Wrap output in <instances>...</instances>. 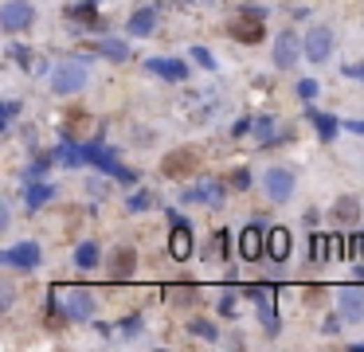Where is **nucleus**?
<instances>
[{
	"label": "nucleus",
	"instance_id": "obj_1",
	"mask_svg": "<svg viewBox=\"0 0 364 352\" xmlns=\"http://www.w3.org/2000/svg\"><path fill=\"white\" fill-rule=\"evenodd\" d=\"M82 149H87V165H94V173L114 176L118 184H138V173L122 165L118 153H114V145H102V141H87Z\"/></svg>",
	"mask_w": 364,
	"mask_h": 352
},
{
	"label": "nucleus",
	"instance_id": "obj_2",
	"mask_svg": "<svg viewBox=\"0 0 364 352\" xmlns=\"http://www.w3.org/2000/svg\"><path fill=\"white\" fill-rule=\"evenodd\" d=\"M247 298L255 302L259 321H263L266 337H278V332H282V321H278V309H275L278 290H275V286H263V282H251V286H247Z\"/></svg>",
	"mask_w": 364,
	"mask_h": 352
},
{
	"label": "nucleus",
	"instance_id": "obj_3",
	"mask_svg": "<svg viewBox=\"0 0 364 352\" xmlns=\"http://www.w3.org/2000/svg\"><path fill=\"white\" fill-rule=\"evenodd\" d=\"M87 82H90V71L82 59H63L59 67L51 71V90L55 94H79Z\"/></svg>",
	"mask_w": 364,
	"mask_h": 352
},
{
	"label": "nucleus",
	"instance_id": "obj_4",
	"mask_svg": "<svg viewBox=\"0 0 364 352\" xmlns=\"http://www.w3.org/2000/svg\"><path fill=\"white\" fill-rule=\"evenodd\" d=\"M0 263L8 266V270H36V266L43 263V251H40V243L24 239V243L4 247V251H0Z\"/></svg>",
	"mask_w": 364,
	"mask_h": 352
},
{
	"label": "nucleus",
	"instance_id": "obj_5",
	"mask_svg": "<svg viewBox=\"0 0 364 352\" xmlns=\"http://www.w3.org/2000/svg\"><path fill=\"white\" fill-rule=\"evenodd\" d=\"M55 298L63 302V309H67L71 321H90L94 317V293L87 290V286H71V290H55Z\"/></svg>",
	"mask_w": 364,
	"mask_h": 352
},
{
	"label": "nucleus",
	"instance_id": "obj_6",
	"mask_svg": "<svg viewBox=\"0 0 364 352\" xmlns=\"http://www.w3.org/2000/svg\"><path fill=\"white\" fill-rule=\"evenodd\" d=\"M36 24V8H31L28 0H8L4 8H0V28L8 31V36H20Z\"/></svg>",
	"mask_w": 364,
	"mask_h": 352
},
{
	"label": "nucleus",
	"instance_id": "obj_7",
	"mask_svg": "<svg viewBox=\"0 0 364 352\" xmlns=\"http://www.w3.org/2000/svg\"><path fill=\"white\" fill-rule=\"evenodd\" d=\"M200 168V156L192 153V149H173V153H165V161H161V176H168V180H184V176H192Z\"/></svg>",
	"mask_w": 364,
	"mask_h": 352
},
{
	"label": "nucleus",
	"instance_id": "obj_8",
	"mask_svg": "<svg viewBox=\"0 0 364 352\" xmlns=\"http://www.w3.org/2000/svg\"><path fill=\"white\" fill-rule=\"evenodd\" d=\"M106 274H110V282H129L138 274V251L133 247H114L110 263H106Z\"/></svg>",
	"mask_w": 364,
	"mask_h": 352
},
{
	"label": "nucleus",
	"instance_id": "obj_9",
	"mask_svg": "<svg viewBox=\"0 0 364 352\" xmlns=\"http://www.w3.org/2000/svg\"><path fill=\"white\" fill-rule=\"evenodd\" d=\"M337 313H341L349 325L364 321V290L361 286H341V290H337Z\"/></svg>",
	"mask_w": 364,
	"mask_h": 352
},
{
	"label": "nucleus",
	"instance_id": "obj_10",
	"mask_svg": "<svg viewBox=\"0 0 364 352\" xmlns=\"http://www.w3.org/2000/svg\"><path fill=\"white\" fill-rule=\"evenodd\" d=\"M168 219H173V235H168V254H173V258H177V263H184L188 254H192V223H188V219H180L177 212L168 215Z\"/></svg>",
	"mask_w": 364,
	"mask_h": 352
},
{
	"label": "nucleus",
	"instance_id": "obj_11",
	"mask_svg": "<svg viewBox=\"0 0 364 352\" xmlns=\"http://www.w3.org/2000/svg\"><path fill=\"white\" fill-rule=\"evenodd\" d=\"M333 28H310V36H305V59L310 63H329V55H333Z\"/></svg>",
	"mask_w": 364,
	"mask_h": 352
},
{
	"label": "nucleus",
	"instance_id": "obj_12",
	"mask_svg": "<svg viewBox=\"0 0 364 352\" xmlns=\"http://www.w3.org/2000/svg\"><path fill=\"white\" fill-rule=\"evenodd\" d=\"M302 55H305V39H298L294 31H282V36L275 39V67L290 71Z\"/></svg>",
	"mask_w": 364,
	"mask_h": 352
},
{
	"label": "nucleus",
	"instance_id": "obj_13",
	"mask_svg": "<svg viewBox=\"0 0 364 352\" xmlns=\"http://www.w3.org/2000/svg\"><path fill=\"white\" fill-rule=\"evenodd\" d=\"M263 188L275 204H286V200L294 196V173H290V168H270V173L263 176Z\"/></svg>",
	"mask_w": 364,
	"mask_h": 352
},
{
	"label": "nucleus",
	"instance_id": "obj_14",
	"mask_svg": "<svg viewBox=\"0 0 364 352\" xmlns=\"http://www.w3.org/2000/svg\"><path fill=\"white\" fill-rule=\"evenodd\" d=\"M227 31H231V39H239V43H259V39H263V16L243 12V16H235L227 24Z\"/></svg>",
	"mask_w": 364,
	"mask_h": 352
},
{
	"label": "nucleus",
	"instance_id": "obj_15",
	"mask_svg": "<svg viewBox=\"0 0 364 352\" xmlns=\"http://www.w3.org/2000/svg\"><path fill=\"white\" fill-rule=\"evenodd\" d=\"M219 200H224V184H219V180H200L196 188H184V192H180V204H212L216 207Z\"/></svg>",
	"mask_w": 364,
	"mask_h": 352
},
{
	"label": "nucleus",
	"instance_id": "obj_16",
	"mask_svg": "<svg viewBox=\"0 0 364 352\" xmlns=\"http://www.w3.org/2000/svg\"><path fill=\"white\" fill-rule=\"evenodd\" d=\"M145 71L149 75H157V78H165V82H184L188 78V63H180V59H149L145 63Z\"/></svg>",
	"mask_w": 364,
	"mask_h": 352
},
{
	"label": "nucleus",
	"instance_id": "obj_17",
	"mask_svg": "<svg viewBox=\"0 0 364 352\" xmlns=\"http://www.w3.org/2000/svg\"><path fill=\"white\" fill-rule=\"evenodd\" d=\"M263 251H266V231H263V223L243 227V235H239V254H243L247 263H255Z\"/></svg>",
	"mask_w": 364,
	"mask_h": 352
},
{
	"label": "nucleus",
	"instance_id": "obj_18",
	"mask_svg": "<svg viewBox=\"0 0 364 352\" xmlns=\"http://www.w3.org/2000/svg\"><path fill=\"white\" fill-rule=\"evenodd\" d=\"M305 117L317 126V137H321V145H333V137L341 133V122H337L333 114H325V110H317V106H310L305 110Z\"/></svg>",
	"mask_w": 364,
	"mask_h": 352
},
{
	"label": "nucleus",
	"instance_id": "obj_19",
	"mask_svg": "<svg viewBox=\"0 0 364 352\" xmlns=\"http://www.w3.org/2000/svg\"><path fill=\"white\" fill-rule=\"evenodd\" d=\"M290 247H294V239H290L286 227H270V231H266V254H270L275 263H286V258H290Z\"/></svg>",
	"mask_w": 364,
	"mask_h": 352
},
{
	"label": "nucleus",
	"instance_id": "obj_20",
	"mask_svg": "<svg viewBox=\"0 0 364 352\" xmlns=\"http://www.w3.org/2000/svg\"><path fill=\"white\" fill-rule=\"evenodd\" d=\"M55 161H63L67 168H79V165H87V149H82L71 133H63L59 149H55Z\"/></svg>",
	"mask_w": 364,
	"mask_h": 352
},
{
	"label": "nucleus",
	"instance_id": "obj_21",
	"mask_svg": "<svg viewBox=\"0 0 364 352\" xmlns=\"http://www.w3.org/2000/svg\"><path fill=\"white\" fill-rule=\"evenodd\" d=\"M129 36H138V39H145V36H153V28H157V12L153 8H138L133 16H129Z\"/></svg>",
	"mask_w": 364,
	"mask_h": 352
},
{
	"label": "nucleus",
	"instance_id": "obj_22",
	"mask_svg": "<svg viewBox=\"0 0 364 352\" xmlns=\"http://www.w3.org/2000/svg\"><path fill=\"white\" fill-rule=\"evenodd\" d=\"M51 200H55V184H43V180L28 184V192H24V204H28V212H40L43 204H51Z\"/></svg>",
	"mask_w": 364,
	"mask_h": 352
},
{
	"label": "nucleus",
	"instance_id": "obj_23",
	"mask_svg": "<svg viewBox=\"0 0 364 352\" xmlns=\"http://www.w3.org/2000/svg\"><path fill=\"white\" fill-rule=\"evenodd\" d=\"M337 251V235H310V258L314 263H329Z\"/></svg>",
	"mask_w": 364,
	"mask_h": 352
},
{
	"label": "nucleus",
	"instance_id": "obj_24",
	"mask_svg": "<svg viewBox=\"0 0 364 352\" xmlns=\"http://www.w3.org/2000/svg\"><path fill=\"white\" fill-rule=\"evenodd\" d=\"M333 219L337 223H356L361 219V204H356V196H341L333 204Z\"/></svg>",
	"mask_w": 364,
	"mask_h": 352
},
{
	"label": "nucleus",
	"instance_id": "obj_25",
	"mask_svg": "<svg viewBox=\"0 0 364 352\" xmlns=\"http://www.w3.org/2000/svg\"><path fill=\"white\" fill-rule=\"evenodd\" d=\"M75 24H82V28H102V20H99V8H94V0H87V4H75V8L67 12Z\"/></svg>",
	"mask_w": 364,
	"mask_h": 352
},
{
	"label": "nucleus",
	"instance_id": "obj_26",
	"mask_svg": "<svg viewBox=\"0 0 364 352\" xmlns=\"http://www.w3.org/2000/svg\"><path fill=\"white\" fill-rule=\"evenodd\" d=\"M99 258H102L99 243H79V247H75V266H79V270H94Z\"/></svg>",
	"mask_w": 364,
	"mask_h": 352
},
{
	"label": "nucleus",
	"instance_id": "obj_27",
	"mask_svg": "<svg viewBox=\"0 0 364 352\" xmlns=\"http://www.w3.org/2000/svg\"><path fill=\"white\" fill-rule=\"evenodd\" d=\"M99 51L110 59V63H126V59H129V47L122 43V39H114V36H106V39H102V43H99Z\"/></svg>",
	"mask_w": 364,
	"mask_h": 352
},
{
	"label": "nucleus",
	"instance_id": "obj_28",
	"mask_svg": "<svg viewBox=\"0 0 364 352\" xmlns=\"http://www.w3.org/2000/svg\"><path fill=\"white\" fill-rule=\"evenodd\" d=\"M165 298L173 305H188V302H196V286H165Z\"/></svg>",
	"mask_w": 364,
	"mask_h": 352
},
{
	"label": "nucleus",
	"instance_id": "obj_29",
	"mask_svg": "<svg viewBox=\"0 0 364 352\" xmlns=\"http://www.w3.org/2000/svg\"><path fill=\"white\" fill-rule=\"evenodd\" d=\"M141 329H145V317H141V313H129V317H122V325H118V332L126 337V341L141 337Z\"/></svg>",
	"mask_w": 364,
	"mask_h": 352
},
{
	"label": "nucleus",
	"instance_id": "obj_30",
	"mask_svg": "<svg viewBox=\"0 0 364 352\" xmlns=\"http://www.w3.org/2000/svg\"><path fill=\"white\" fill-rule=\"evenodd\" d=\"M251 133H255L263 145H275V141H278V137H275V126H270V117H255V122H251Z\"/></svg>",
	"mask_w": 364,
	"mask_h": 352
},
{
	"label": "nucleus",
	"instance_id": "obj_31",
	"mask_svg": "<svg viewBox=\"0 0 364 352\" xmlns=\"http://www.w3.org/2000/svg\"><path fill=\"white\" fill-rule=\"evenodd\" d=\"M87 126H90V114H87V110H71V114H67V129H63V133L79 137Z\"/></svg>",
	"mask_w": 364,
	"mask_h": 352
},
{
	"label": "nucleus",
	"instance_id": "obj_32",
	"mask_svg": "<svg viewBox=\"0 0 364 352\" xmlns=\"http://www.w3.org/2000/svg\"><path fill=\"white\" fill-rule=\"evenodd\" d=\"M188 332H196L200 341H219V329L212 321H204V317H196V321H188Z\"/></svg>",
	"mask_w": 364,
	"mask_h": 352
},
{
	"label": "nucleus",
	"instance_id": "obj_33",
	"mask_svg": "<svg viewBox=\"0 0 364 352\" xmlns=\"http://www.w3.org/2000/svg\"><path fill=\"white\" fill-rule=\"evenodd\" d=\"M16 114H20V102H16V98H8V102L0 106V129H12V126H16Z\"/></svg>",
	"mask_w": 364,
	"mask_h": 352
},
{
	"label": "nucleus",
	"instance_id": "obj_34",
	"mask_svg": "<svg viewBox=\"0 0 364 352\" xmlns=\"http://www.w3.org/2000/svg\"><path fill=\"white\" fill-rule=\"evenodd\" d=\"M149 204H153V192H133V196L126 200V207H129V212H145Z\"/></svg>",
	"mask_w": 364,
	"mask_h": 352
},
{
	"label": "nucleus",
	"instance_id": "obj_35",
	"mask_svg": "<svg viewBox=\"0 0 364 352\" xmlns=\"http://www.w3.org/2000/svg\"><path fill=\"white\" fill-rule=\"evenodd\" d=\"M341 325H349V321H344L341 313H333V317H325V321H321V332H325V337H337V332H341Z\"/></svg>",
	"mask_w": 364,
	"mask_h": 352
},
{
	"label": "nucleus",
	"instance_id": "obj_36",
	"mask_svg": "<svg viewBox=\"0 0 364 352\" xmlns=\"http://www.w3.org/2000/svg\"><path fill=\"white\" fill-rule=\"evenodd\" d=\"M192 59H196L204 71H216V59H212V51H208V47H192Z\"/></svg>",
	"mask_w": 364,
	"mask_h": 352
},
{
	"label": "nucleus",
	"instance_id": "obj_37",
	"mask_svg": "<svg viewBox=\"0 0 364 352\" xmlns=\"http://www.w3.org/2000/svg\"><path fill=\"white\" fill-rule=\"evenodd\" d=\"M48 165H51L48 156H40V161H36V165H28V184H36V180H40V176L48 173Z\"/></svg>",
	"mask_w": 364,
	"mask_h": 352
},
{
	"label": "nucleus",
	"instance_id": "obj_38",
	"mask_svg": "<svg viewBox=\"0 0 364 352\" xmlns=\"http://www.w3.org/2000/svg\"><path fill=\"white\" fill-rule=\"evenodd\" d=\"M298 94H302L305 102H314V98H317V82H314V78H302V82H298Z\"/></svg>",
	"mask_w": 364,
	"mask_h": 352
},
{
	"label": "nucleus",
	"instance_id": "obj_39",
	"mask_svg": "<svg viewBox=\"0 0 364 352\" xmlns=\"http://www.w3.org/2000/svg\"><path fill=\"white\" fill-rule=\"evenodd\" d=\"M219 313H227V317L235 313V298H231V293H224V298H219Z\"/></svg>",
	"mask_w": 364,
	"mask_h": 352
},
{
	"label": "nucleus",
	"instance_id": "obj_40",
	"mask_svg": "<svg viewBox=\"0 0 364 352\" xmlns=\"http://www.w3.org/2000/svg\"><path fill=\"white\" fill-rule=\"evenodd\" d=\"M305 298H310V302H317V298H325V286H305Z\"/></svg>",
	"mask_w": 364,
	"mask_h": 352
},
{
	"label": "nucleus",
	"instance_id": "obj_41",
	"mask_svg": "<svg viewBox=\"0 0 364 352\" xmlns=\"http://www.w3.org/2000/svg\"><path fill=\"white\" fill-rule=\"evenodd\" d=\"M231 184H235V188H247V184H251V173H235V180H231Z\"/></svg>",
	"mask_w": 364,
	"mask_h": 352
},
{
	"label": "nucleus",
	"instance_id": "obj_42",
	"mask_svg": "<svg viewBox=\"0 0 364 352\" xmlns=\"http://www.w3.org/2000/svg\"><path fill=\"white\" fill-rule=\"evenodd\" d=\"M344 129H349V133H361V137H364V122H344Z\"/></svg>",
	"mask_w": 364,
	"mask_h": 352
},
{
	"label": "nucleus",
	"instance_id": "obj_43",
	"mask_svg": "<svg viewBox=\"0 0 364 352\" xmlns=\"http://www.w3.org/2000/svg\"><path fill=\"white\" fill-rule=\"evenodd\" d=\"M361 78H364V75H361Z\"/></svg>",
	"mask_w": 364,
	"mask_h": 352
}]
</instances>
